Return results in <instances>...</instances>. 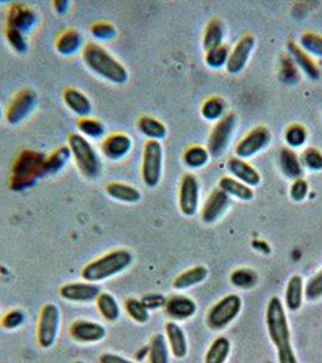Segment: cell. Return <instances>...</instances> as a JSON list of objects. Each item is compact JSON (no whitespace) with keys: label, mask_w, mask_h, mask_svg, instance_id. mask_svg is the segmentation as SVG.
Returning a JSON list of instances; mask_svg holds the SVG:
<instances>
[{"label":"cell","mask_w":322,"mask_h":363,"mask_svg":"<svg viewBox=\"0 0 322 363\" xmlns=\"http://www.w3.org/2000/svg\"><path fill=\"white\" fill-rule=\"evenodd\" d=\"M265 323L269 338L277 347L279 363H298L291 342V330L285 308L277 297L270 298L269 301L265 310Z\"/></svg>","instance_id":"1"},{"label":"cell","mask_w":322,"mask_h":363,"mask_svg":"<svg viewBox=\"0 0 322 363\" xmlns=\"http://www.w3.org/2000/svg\"><path fill=\"white\" fill-rule=\"evenodd\" d=\"M82 58L87 69L108 83L114 85L128 83V69L104 46L96 43H87L82 51Z\"/></svg>","instance_id":"2"},{"label":"cell","mask_w":322,"mask_h":363,"mask_svg":"<svg viewBox=\"0 0 322 363\" xmlns=\"http://www.w3.org/2000/svg\"><path fill=\"white\" fill-rule=\"evenodd\" d=\"M45 154L25 149L18 154L13 162L10 177V188L13 191H25L37 184L39 179L46 177Z\"/></svg>","instance_id":"3"},{"label":"cell","mask_w":322,"mask_h":363,"mask_svg":"<svg viewBox=\"0 0 322 363\" xmlns=\"http://www.w3.org/2000/svg\"><path fill=\"white\" fill-rule=\"evenodd\" d=\"M133 262L131 252L124 248L114 250L87 263L82 270V277L84 281L97 285L128 270Z\"/></svg>","instance_id":"4"},{"label":"cell","mask_w":322,"mask_h":363,"mask_svg":"<svg viewBox=\"0 0 322 363\" xmlns=\"http://www.w3.org/2000/svg\"><path fill=\"white\" fill-rule=\"evenodd\" d=\"M68 147L72 157L74 159L75 165L80 171V174H83V177L90 181L97 179L101 174L102 164L99 153L96 152V149L89 140L79 133H70Z\"/></svg>","instance_id":"5"},{"label":"cell","mask_w":322,"mask_h":363,"mask_svg":"<svg viewBox=\"0 0 322 363\" xmlns=\"http://www.w3.org/2000/svg\"><path fill=\"white\" fill-rule=\"evenodd\" d=\"M243 309V301L236 294H228L211 308L206 316V325L211 330H221L235 321Z\"/></svg>","instance_id":"6"},{"label":"cell","mask_w":322,"mask_h":363,"mask_svg":"<svg viewBox=\"0 0 322 363\" xmlns=\"http://www.w3.org/2000/svg\"><path fill=\"white\" fill-rule=\"evenodd\" d=\"M61 326V311L57 306L48 303L43 306L38 320L37 342L42 349H50L57 342Z\"/></svg>","instance_id":"7"},{"label":"cell","mask_w":322,"mask_h":363,"mask_svg":"<svg viewBox=\"0 0 322 363\" xmlns=\"http://www.w3.org/2000/svg\"><path fill=\"white\" fill-rule=\"evenodd\" d=\"M164 164V150L159 140H147L142 159V179L148 188H155L160 183Z\"/></svg>","instance_id":"8"},{"label":"cell","mask_w":322,"mask_h":363,"mask_svg":"<svg viewBox=\"0 0 322 363\" xmlns=\"http://www.w3.org/2000/svg\"><path fill=\"white\" fill-rule=\"evenodd\" d=\"M38 96L35 91L23 89L13 96L5 112V120L8 124L16 126L28 119L37 107Z\"/></svg>","instance_id":"9"},{"label":"cell","mask_w":322,"mask_h":363,"mask_svg":"<svg viewBox=\"0 0 322 363\" xmlns=\"http://www.w3.org/2000/svg\"><path fill=\"white\" fill-rule=\"evenodd\" d=\"M236 118L234 114H228L219 120L211 133L207 142V150L212 157H219L227 148L233 130L235 128Z\"/></svg>","instance_id":"10"},{"label":"cell","mask_w":322,"mask_h":363,"mask_svg":"<svg viewBox=\"0 0 322 363\" xmlns=\"http://www.w3.org/2000/svg\"><path fill=\"white\" fill-rule=\"evenodd\" d=\"M70 335L79 344H97L106 338L107 330L99 322L77 320L70 326Z\"/></svg>","instance_id":"11"},{"label":"cell","mask_w":322,"mask_h":363,"mask_svg":"<svg viewBox=\"0 0 322 363\" xmlns=\"http://www.w3.org/2000/svg\"><path fill=\"white\" fill-rule=\"evenodd\" d=\"M270 138L272 135L268 128L263 126L253 128L236 145V157L239 159L253 157L255 154L260 153L262 149H265L269 145Z\"/></svg>","instance_id":"12"},{"label":"cell","mask_w":322,"mask_h":363,"mask_svg":"<svg viewBox=\"0 0 322 363\" xmlns=\"http://www.w3.org/2000/svg\"><path fill=\"white\" fill-rule=\"evenodd\" d=\"M179 210L187 217L196 213L199 206V182L194 174H187L182 177L178 190Z\"/></svg>","instance_id":"13"},{"label":"cell","mask_w":322,"mask_h":363,"mask_svg":"<svg viewBox=\"0 0 322 363\" xmlns=\"http://www.w3.org/2000/svg\"><path fill=\"white\" fill-rule=\"evenodd\" d=\"M101 294L99 286L91 282H70L60 289V296L70 303H92Z\"/></svg>","instance_id":"14"},{"label":"cell","mask_w":322,"mask_h":363,"mask_svg":"<svg viewBox=\"0 0 322 363\" xmlns=\"http://www.w3.org/2000/svg\"><path fill=\"white\" fill-rule=\"evenodd\" d=\"M38 15L28 5L13 4L8 13V28L16 29L22 34H28L38 25Z\"/></svg>","instance_id":"15"},{"label":"cell","mask_w":322,"mask_h":363,"mask_svg":"<svg viewBox=\"0 0 322 363\" xmlns=\"http://www.w3.org/2000/svg\"><path fill=\"white\" fill-rule=\"evenodd\" d=\"M133 142L126 133H116L104 138L101 145V152L109 161H121L128 157Z\"/></svg>","instance_id":"16"},{"label":"cell","mask_w":322,"mask_h":363,"mask_svg":"<svg viewBox=\"0 0 322 363\" xmlns=\"http://www.w3.org/2000/svg\"><path fill=\"white\" fill-rule=\"evenodd\" d=\"M256 40L252 35H244L240 39L235 48L233 49L229 58H228L227 66L228 73L231 74H239L241 70L244 69L248 62V58L251 56L252 50L255 49Z\"/></svg>","instance_id":"17"},{"label":"cell","mask_w":322,"mask_h":363,"mask_svg":"<svg viewBox=\"0 0 322 363\" xmlns=\"http://www.w3.org/2000/svg\"><path fill=\"white\" fill-rule=\"evenodd\" d=\"M229 205L231 196L227 193H224L223 190L219 188L212 190L201 211L203 222L207 224L215 223L216 220H218L226 213Z\"/></svg>","instance_id":"18"},{"label":"cell","mask_w":322,"mask_h":363,"mask_svg":"<svg viewBox=\"0 0 322 363\" xmlns=\"http://www.w3.org/2000/svg\"><path fill=\"white\" fill-rule=\"evenodd\" d=\"M196 303L183 294H176L166 301V315L174 321H186L196 314Z\"/></svg>","instance_id":"19"},{"label":"cell","mask_w":322,"mask_h":363,"mask_svg":"<svg viewBox=\"0 0 322 363\" xmlns=\"http://www.w3.org/2000/svg\"><path fill=\"white\" fill-rule=\"evenodd\" d=\"M62 99L67 108H70V112L74 113L75 116H78L80 119L91 116L92 109H94L91 101L78 89L68 87L63 91Z\"/></svg>","instance_id":"20"},{"label":"cell","mask_w":322,"mask_h":363,"mask_svg":"<svg viewBox=\"0 0 322 363\" xmlns=\"http://www.w3.org/2000/svg\"><path fill=\"white\" fill-rule=\"evenodd\" d=\"M165 338L171 354L176 359H184L188 354V340L182 327L177 322L170 321L165 326Z\"/></svg>","instance_id":"21"},{"label":"cell","mask_w":322,"mask_h":363,"mask_svg":"<svg viewBox=\"0 0 322 363\" xmlns=\"http://www.w3.org/2000/svg\"><path fill=\"white\" fill-rule=\"evenodd\" d=\"M84 38L77 29H67L58 35L55 49L61 56H74L84 49Z\"/></svg>","instance_id":"22"},{"label":"cell","mask_w":322,"mask_h":363,"mask_svg":"<svg viewBox=\"0 0 322 363\" xmlns=\"http://www.w3.org/2000/svg\"><path fill=\"white\" fill-rule=\"evenodd\" d=\"M227 169L238 181L246 186H257L260 183V174L255 167L239 157H231L227 162Z\"/></svg>","instance_id":"23"},{"label":"cell","mask_w":322,"mask_h":363,"mask_svg":"<svg viewBox=\"0 0 322 363\" xmlns=\"http://www.w3.org/2000/svg\"><path fill=\"white\" fill-rule=\"evenodd\" d=\"M106 193L109 198L123 203H137L142 199L140 190L128 183L112 182L106 186Z\"/></svg>","instance_id":"24"},{"label":"cell","mask_w":322,"mask_h":363,"mask_svg":"<svg viewBox=\"0 0 322 363\" xmlns=\"http://www.w3.org/2000/svg\"><path fill=\"white\" fill-rule=\"evenodd\" d=\"M287 50H289V56L294 60V62L304 72V74L308 78L315 80L320 77V70H318V66L296 43H287Z\"/></svg>","instance_id":"25"},{"label":"cell","mask_w":322,"mask_h":363,"mask_svg":"<svg viewBox=\"0 0 322 363\" xmlns=\"http://www.w3.org/2000/svg\"><path fill=\"white\" fill-rule=\"evenodd\" d=\"M279 164L282 174L289 179H299L303 176V165L301 159L292 149L282 148L279 154Z\"/></svg>","instance_id":"26"},{"label":"cell","mask_w":322,"mask_h":363,"mask_svg":"<svg viewBox=\"0 0 322 363\" xmlns=\"http://www.w3.org/2000/svg\"><path fill=\"white\" fill-rule=\"evenodd\" d=\"M304 282L299 275L291 277L286 287L285 306L289 311H297L303 306Z\"/></svg>","instance_id":"27"},{"label":"cell","mask_w":322,"mask_h":363,"mask_svg":"<svg viewBox=\"0 0 322 363\" xmlns=\"http://www.w3.org/2000/svg\"><path fill=\"white\" fill-rule=\"evenodd\" d=\"M207 274H209L207 269L201 265L188 269L174 279V289L177 291H186V289L200 285L206 280Z\"/></svg>","instance_id":"28"},{"label":"cell","mask_w":322,"mask_h":363,"mask_svg":"<svg viewBox=\"0 0 322 363\" xmlns=\"http://www.w3.org/2000/svg\"><path fill=\"white\" fill-rule=\"evenodd\" d=\"M137 128L143 136L147 137L148 140H164L167 133L165 125L161 123L160 120L155 119L153 116H140L137 121Z\"/></svg>","instance_id":"29"},{"label":"cell","mask_w":322,"mask_h":363,"mask_svg":"<svg viewBox=\"0 0 322 363\" xmlns=\"http://www.w3.org/2000/svg\"><path fill=\"white\" fill-rule=\"evenodd\" d=\"M219 189L223 190L224 193H227L229 196H235L244 201H250L255 196V191L251 186H246L245 183L238 181L235 178H221Z\"/></svg>","instance_id":"30"},{"label":"cell","mask_w":322,"mask_h":363,"mask_svg":"<svg viewBox=\"0 0 322 363\" xmlns=\"http://www.w3.org/2000/svg\"><path fill=\"white\" fill-rule=\"evenodd\" d=\"M96 306L101 316L109 322L119 320L121 315V308L113 294L108 292H101L96 299Z\"/></svg>","instance_id":"31"},{"label":"cell","mask_w":322,"mask_h":363,"mask_svg":"<svg viewBox=\"0 0 322 363\" xmlns=\"http://www.w3.org/2000/svg\"><path fill=\"white\" fill-rule=\"evenodd\" d=\"M70 159H72V153H70V149L68 145H62V147L56 149L54 153H51L49 157H46V176L60 174L68 165Z\"/></svg>","instance_id":"32"},{"label":"cell","mask_w":322,"mask_h":363,"mask_svg":"<svg viewBox=\"0 0 322 363\" xmlns=\"http://www.w3.org/2000/svg\"><path fill=\"white\" fill-rule=\"evenodd\" d=\"M231 354V342L226 337L216 338L205 355V363H226Z\"/></svg>","instance_id":"33"},{"label":"cell","mask_w":322,"mask_h":363,"mask_svg":"<svg viewBox=\"0 0 322 363\" xmlns=\"http://www.w3.org/2000/svg\"><path fill=\"white\" fill-rule=\"evenodd\" d=\"M223 23L219 20H212L205 29V35H204L203 40L204 49L207 52L210 50L223 45Z\"/></svg>","instance_id":"34"},{"label":"cell","mask_w":322,"mask_h":363,"mask_svg":"<svg viewBox=\"0 0 322 363\" xmlns=\"http://www.w3.org/2000/svg\"><path fill=\"white\" fill-rule=\"evenodd\" d=\"M79 133L85 138L90 140H101L106 135V126L99 120L94 118H82L77 121Z\"/></svg>","instance_id":"35"},{"label":"cell","mask_w":322,"mask_h":363,"mask_svg":"<svg viewBox=\"0 0 322 363\" xmlns=\"http://www.w3.org/2000/svg\"><path fill=\"white\" fill-rule=\"evenodd\" d=\"M170 349L165 335H154L149 345V363H169Z\"/></svg>","instance_id":"36"},{"label":"cell","mask_w":322,"mask_h":363,"mask_svg":"<svg viewBox=\"0 0 322 363\" xmlns=\"http://www.w3.org/2000/svg\"><path fill=\"white\" fill-rule=\"evenodd\" d=\"M209 157H210L209 150L200 145L190 147L183 154V161L190 169H200L206 165Z\"/></svg>","instance_id":"37"},{"label":"cell","mask_w":322,"mask_h":363,"mask_svg":"<svg viewBox=\"0 0 322 363\" xmlns=\"http://www.w3.org/2000/svg\"><path fill=\"white\" fill-rule=\"evenodd\" d=\"M125 311L128 318L140 325H145L150 318L149 310L145 308L140 299L136 298H128V301H125Z\"/></svg>","instance_id":"38"},{"label":"cell","mask_w":322,"mask_h":363,"mask_svg":"<svg viewBox=\"0 0 322 363\" xmlns=\"http://www.w3.org/2000/svg\"><path fill=\"white\" fill-rule=\"evenodd\" d=\"M226 102L219 97H211L204 102L201 107V116L209 121H216L221 120L226 113Z\"/></svg>","instance_id":"39"},{"label":"cell","mask_w":322,"mask_h":363,"mask_svg":"<svg viewBox=\"0 0 322 363\" xmlns=\"http://www.w3.org/2000/svg\"><path fill=\"white\" fill-rule=\"evenodd\" d=\"M257 279L258 277H257L256 272L248 268L236 269L235 272H231V285L241 289H250L255 287Z\"/></svg>","instance_id":"40"},{"label":"cell","mask_w":322,"mask_h":363,"mask_svg":"<svg viewBox=\"0 0 322 363\" xmlns=\"http://www.w3.org/2000/svg\"><path fill=\"white\" fill-rule=\"evenodd\" d=\"M229 49L228 46L221 45L215 49L207 51L206 56H205V61L206 65L213 69H219L222 68L224 65H227L228 58H229Z\"/></svg>","instance_id":"41"},{"label":"cell","mask_w":322,"mask_h":363,"mask_svg":"<svg viewBox=\"0 0 322 363\" xmlns=\"http://www.w3.org/2000/svg\"><path fill=\"white\" fill-rule=\"evenodd\" d=\"M90 33L99 42H109L116 37V28L111 22H95L90 27Z\"/></svg>","instance_id":"42"},{"label":"cell","mask_w":322,"mask_h":363,"mask_svg":"<svg viewBox=\"0 0 322 363\" xmlns=\"http://www.w3.org/2000/svg\"><path fill=\"white\" fill-rule=\"evenodd\" d=\"M5 37L8 40L9 45L11 46V49L17 52V54L25 55L28 51V42L26 39L25 34L18 32L16 29L8 28L5 30Z\"/></svg>","instance_id":"43"},{"label":"cell","mask_w":322,"mask_h":363,"mask_svg":"<svg viewBox=\"0 0 322 363\" xmlns=\"http://www.w3.org/2000/svg\"><path fill=\"white\" fill-rule=\"evenodd\" d=\"M304 297L309 301H318L322 298V270L310 277L304 286Z\"/></svg>","instance_id":"44"},{"label":"cell","mask_w":322,"mask_h":363,"mask_svg":"<svg viewBox=\"0 0 322 363\" xmlns=\"http://www.w3.org/2000/svg\"><path fill=\"white\" fill-rule=\"evenodd\" d=\"M286 143L291 148H299L306 143V130L301 125H291L285 133Z\"/></svg>","instance_id":"45"},{"label":"cell","mask_w":322,"mask_h":363,"mask_svg":"<svg viewBox=\"0 0 322 363\" xmlns=\"http://www.w3.org/2000/svg\"><path fill=\"white\" fill-rule=\"evenodd\" d=\"M25 322V313L20 309H13L8 311V313L1 318L0 325H1V327H3L4 330H15L23 326Z\"/></svg>","instance_id":"46"},{"label":"cell","mask_w":322,"mask_h":363,"mask_svg":"<svg viewBox=\"0 0 322 363\" xmlns=\"http://www.w3.org/2000/svg\"><path fill=\"white\" fill-rule=\"evenodd\" d=\"M301 165L311 171H321L322 153L316 148H306L301 155Z\"/></svg>","instance_id":"47"},{"label":"cell","mask_w":322,"mask_h":363,"mask_svg":"<svg viewBox=\"0 0 322 363\" xmlns=\"http://www.w3.org/2000/svg\"><path fill=\"white\" fill-rule=\"evenodd\" d=\"M301 45L303 50L322 58V35L316 33L303 34L301 38Z\"/></svg>","instance_id":"48"},{"label":"cell","mask_w":322,"mask_h":363,"mask_svg":"<svg viewBox=\"0 0 322 363\" xmlns=\"http://www.w3.org/2000/svg\"><path fill=\"white\" fill-rule=\"evenodd\" d=\"M281 80L285 84H296L299 80V73L291 57L282 58L280 70Z\"/></svg>","instance_id":"49"},{"label":"cell","mask_w":322,"mask_h":363,"mask_svg":"<svg viewBox=\"0 0 322 363\" xmlns=\"http://www.w3.org/2000/svg\"><path fill=\"white\" fill-rule=\"evenodd\" d=\"M308 193H309V186H308V183H306V181H304L303 178L296 179V181L292 183L291 189H289L291 198H292L294 201H297V203L303 201V200L306 198Z\"/></svg>","instance_id":"50"},{"label":"cell","mask_w":322,"mask_h":363,"mask_svg":"<svg viewBox=\"0 0 322 363\" xmlns=\"http://www.w3.org/2000/svg\"><path fill=\"white\" fill-rule=\"evenodd\" d=\"M148 310H157L161 308H165L166 299L162 294H145V297L140 299Z\"/></svg>","instance_id":"51"},{"label":"cell","mask_w":322,"mask_h":363,"mask_svg":"<svg viewBox=\"0 0 322 363\" xmlns=\"http://www.w3.org/2000/svg\"><path fill=\"white\" fill-rule=\"evenodd\" d=\"M99 363H136L135 361L126 359L124 356L113 354V352H106L104 355L99 356Z\"/></svg>","instance_id":"52"},{"label":"cell","mask_w":322,"mask_h":363,"mask_svg":"<svg viewBox=\"0 0 322 363\" xmlns=\"http://www.w3.org/2000/svg\"><path fill=\"white\" fill-rule=\"evenodd\" d=\"M52 4H54L55 11L58 15H65L70 10V0H55Z\"/></svg>","instance_id":"53"},{"label":"cell","mask_w":322,"mask_h":363,"mask_svg":"<svg viewBox=\"0 0 322 363\" xmlns=\"http://www.w3.org/2000/svg\"><path fill=\"white\" fill-rule=\"evenodd\" d=\"M252 247L257 251L262 252V253H265V255H269L270 253V246H269L265 241L263 240H255L252 241Z\"/></svg>","instance_id":"54"},{"label":"cell","mask_w":322,"mask_h":363,"mask_svg":"<svg viewBox=\"0 0 322 363\" xmlns=\"http://www.w3.org/2000/svg\"><path fill=\"white\" fill-rule=\"evenodd\" d=\"M5 116V112L3 111V108L0 107V120L3 119Z\"/></svg>","instance_id":"55"},{"label":"cell","mask_w":322,"mask_h":363,"mask_svg":"<svg viewBox=\"0 0 322 363\" xmlns=\"http://www.w3.org/2000/svg\"><path fill=\"white\" fill-rule=\"evenodd\" d=\"M74 363H87V362H84V361H77V362H74Z\"/></svg>","instance_id":"56"},{"label":"cell","mask_w":322,"mask_h":363,"mask_svg":"<svg viewBox=\"0 0 322 363\" xmlns=\"http://www.w3.org/2000/svg\"><path fill=\"white\" fill-rule=\"evenodd\" d=\"M1 318H3V316H1V314H0V321H1Z\"/></svg>","instance_id":"57"}]
</instances>
